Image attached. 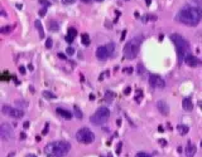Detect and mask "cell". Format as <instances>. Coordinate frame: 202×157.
Wrapping results in <instances>:
<instances>
[{
    "label": "cell",
    "mask_w": 202,
    "mask_h": 157,
    "mask_svg": "<svg viewBox=\"0 0 202 157\" xmlns=\"http://www.w3.org/2000/svg\"><path fill=\"white\" fill-rule=\"evenodd\" d=\"M176 19L179 23L185 24V25L194 27L202 20V9L198 7H191V5H188V7L182 8L178 11Z\"/></svg>",
    "instance_id": "cell-1"
},
{
    "label": "cell",
    "mask_w": 202,
    "mask_h": 157,
    "mask_svg": "<svg viewBox=\"0 0 202 157\" xmlns=\"http://www.w3.org/2000/svg\"><path fill=\"white\" fill-rule=\"evenodd\" d=\"M71 151V144L67 141H56L48 143L44 147V152L47 155H52L53 157H63Z\"/></svg>",
    "instance_id": "cell-2"
},
{
    "label": "cell",
    "mask_w": 202,
    "mask_h": 157,
    "mask_svg": "<svg viewBox=\"0 0 202 157\" xmlns=\"http://www.w3.org/2000/svg\"><path fill=\"white\" fill-rule=\"evenodd\" d=\"M170 40H172L173 44L176 45V49H177V54H178L179 62L185 60V58L187 56V52L189 49L188 41L183 38L182 35H179V34H172V35H170Z\"/></svg>",
    "instance_id": "cell-3"
},
{
    "label": "cell",
    "mask_w": 202,
    "mask_h": 157,
    "mask_svg": "<svg viewBox=\"0 0 202 157\" xmlns=\"http://www.w3.org/2000/svg\"><path fill=\"white\" fill-rule=\"evenodd\" d=\"M110 117V111L109 108L106 107H100L92 116H91L90 121L91 123L95 124V126H101V124H105L107 122V119Z\"/></svg>",
    "instance_id": "cell-4"
},
{
    "label": "cell",
    "mask_w": 202,
    "mask_h": 157,
    "mask_svg": "<svg viewBox=\"0 0 202 157\" xmlns=\"http://www.w3.org/2000/svg\"><path fill=\"white\" fill-rule=\"evenodd\" d=\"M76 140L80 142V143H83V144H90L95 141V135L94 132L83 127V128H80L77 132H76Z\"/></svg>",
    "instance_id": "cell-5"
},
{
    "label": "cell",
    "mask_w": 202,
    "mask_h": 157,
    "mask_svg": "<svg viewBox=\"0 0 202 157\" xmlns=\"http://www.w3.org/2000/svg\"><path fill=\"white\" fill-rule=\"evenodd\" d=\"M139 44H140V40L138 39H134L131 41H128L124 47V56L128 58V59H134L138 53H139Z\"/></svg>",
    "instance_id": "cell-6"
},
{
    "label": "cell",
    "mask_w": 202,
    "mask_h": 157,
    "mask_svg": "<svg viewBox=\"0 0 202 157\" xmlns=\"http://www.w3.org/2000/svg\"><path fill=\"white\" fill-rule=\"evenodd\" d=\"M2 110H3L4 114H7V116H9V117H13V118H22L24 116L23 110H19V108H13V107L7 106V104H4Z\"/></svg>",
    "instance_id": "cell-7"
},
{
    "label": "cell",
    "mask_w": 202,
    "mask_h": 157,
    "mask_svg": "<svg viewBox=\"0 0 202 157\" xmlns=\"http://www.w3.org/2000/svg\"><path fill=\"white\" fill-rule=\"evenodd\" d=\"M149 84H150L152 88L163 89L164 87H166V81L158 74H150L149 76Z\"/></svg>",
    "instance_id": "cell-8"
},
{
    "label": "cell",
    "mask_w": 202,
    "mask_h": 157,
    "mask_svg": "<svg viewBox=\"0 0 202 157\" xmlns=\"http://www.w3.org/2000/svg\"><path fill=\"white\" fill-rule=\"evenodd\" d=\"M14 136V131L10 127V124L8 123H3L0 126V137H2L3 141H8L10 138H13Z\"/></svg>",
    "instance_id": "cell-9"
},
{
    "label": "cell",
    "mask_w": 202,
    "mask_h": 157,
    "mask_svg": "<svg viewBox=\"0 0 202 157\" xmlns=\"http://www.w3.org/2000/svg\"><path fill=\"white\" fill-rule=\"evenodd\" d=\"M96 57L99 58L100 60H105L110 57V53H109V49L106 45H102V47H99L96 49Z\"/></svg>",
    "instance_id": "cell-10"
},
{
    "label": "cell",
    "mask_w": 202,
    "mask_h": 157,
    "mask_svg": "<svg viewBox=\"0 0 202 157\" xmlns=\"http://www.w3.org/2000/svg\"><path fill=\"white\" fill-rule=\"evenodd\" d=\"M157 108L162 114H164V116H167V114L169 113V106H168L167 102L163 101V99H159L157 102Z\"/></svg>",
    "instance_id": "cell-11"
},
{
    "label": "cell",
    "mask_w": 202,
    "mask_h": 157,
    "mask_svg": "<svg viewBox=\"0 0 202 157\" xmlns=\"http://www.w3.org/2000/svg\"><path fill=\"white\" fill-rule=\"evenodd\" d=\"M185 62L187 65H189V67H197V65H200V59L197 57L192 56V54H187L186 58H185Z\"/></svg>",
    "instance_id": "cell-12"
},
{
    "label": "cell",
    "mask_w": 202,
    "mask_h": 157,
    "mask_svg": "<svg viewBox=\"0 0 202 157\" xmlns=\"http://www.w3.org/2000/svg\"><path fill=\"white\" fill-rule=\"evenodd\" d=\"M196 151H197V148H196L194 144L192 142H188L187 147H186V156L187 157H193L196 155Z\"/></svg>",
    "instance_id": "cell-13"
},
{
    "label": "cell",
    "mask_w": 202,
    "mask_h": 157,
    "mask_svg": "<svg viewBox=\"0 0 202 157\" xmlns=\"http://www.w3.org/2000/svg\"><path fill=\"white\" fill-rule=\"evenodd\" d=\"M76 35H77V30H76L75 28H70V29H68V32H67L66 41H67V43H72V41L75 40Z\"/></svg>",
    "instance_id": "cell-14"
},
{
    "label": "cell",
    "mask_w": 202,
    "mask_h": 157,
    "mask_svg": "<svg viewBox=\"0 0 202 157\" xmlns=\"http://www.w3.org/2000/svg\"><path fill=\"white\" fill-rule=\"evenodd\" d=\"M56 112L59 114L61 117H63V118H67V119L72 118V112H71V111H67V110H65V108H57V110H56Z\"/></svg>",
    "instance_id": "cell-15"
},
{
    "label": "cell",
    "mask_w": 202,
    "mask_h": 157,
    "mask_svg": "<svg viewBox=\"0 0 202 157\" xmlns=\"http://www.w3.org/2000/svg\"><path fill=\"white\" fill-rule=\"evenodd\" d=\"M182 107H183V110L185 111H192L193 110V103H192V101L189 99V98H185L182 101Z\"/></svg>",
    "instance_id": "cell-16"
},
{
    "label": "cell",
    "mask_w": 202,
    "mask_h": 157,
    "mask_svg": "<svg viewBox=\"0 0 202 157\" xmlns=\"http://www.w3.org/2000/svg\"><path fill=\"white\" fill-rule=\"evenodd\" d=\"M48 28H50L51 32H58V23L56 20H51L50 23H48Z\"/></svg>",
    "instance_id": "cell-17"
},
{
    "label": "cell",
    "mask_w": 202,
    "mask_h": 157,
    "mask_svg": "<svg viewBox=\"0 0 202 157\" xmlns=\"http://www.w3.org/2000/svg\"><path fill=\"white\" fill-rule=\"evenodd\" d=\"M34 25H35V28H37V29L39 30V35H41V38H44V32H43V27H42L41 21H39V20H35Z\"/></svg>",
    "instance_id": "cell-18"
},
{
    "label": "cell",
    "mask_w": 202,
    "mask_h": 157,
    "mask_svg": "<svg viewBox=\"0 0 202 157\" xmlns=\"http://www.w3.org/2000/svg\"><path fill=\"white\" fill-rule=\"evenodd\" d=\"M177 130L179 131V133L181 135H186L187 132L189 131V128H188V126H185V124H179L178 127H177Z\"/></svg>",
    "instance_id": "cell-19"
},
{
    "label": "cell",
    "mask_w": 202,
    "mask_h": 157,
    "mask_svg": "<svg viewBox=\"0 0 202 157\" xmlns=\"http://www.w3.org/2000/svg\"><path fill=\"white\" fill-rule=\"evenodd\" d=\"M43 97L48 98V99H54V98H57V96L54 94V93H52V92H50V90H44V92H43Z\"/></svg>",
    "instance_id": "cell-20"
},
{
    "label": "cell",
    "mask_w": 202,
    "mask_h": 157,
    "mask_svg": "<svg viewBox=\"0 0 202 157\" xmlns=\"http://www.w3.org/2000/svg\"><path fill=\"white\" fill-rule=\"evenodd\" d=\"M73 110H75V111H73V112H75V116H76V118H82V116H83V114H82V112L81 111H80V108L77 107V106H75V107H73Z\"/></svg>",
    "instance_id": "cell-21"
},
{
    "label": "cell",
    "mask_w": 202,
    "mask_h": 157,
    "mask_svg": "<svg viewBox=\"0 0 202 157\" xmlns=\"http://www.w3.org/2000/svg\"><path fill=\"white\" fill-rule=\"evenodd\" d=\"M82 44H83V45H89V44H90V37H89V34H82Z\"/></svg>",
    "instance_id": "cell-22"
},
{
    "label": "cell",
    "mask_w": 202,
    "mask_h": 157,
    "mask_svg": "<svg viewBox=\"0 0 202 157\" xmlns=\"http://www.w3.org/2000/svg\"><path fill=\"white\" fill-rule=\"evenodd\" d=\"M106 47H107V49H109L110 56H113L114 52H115V44H114V43H110V44H107Z\"/></svg>",
    "instance_id": "cell-23"
},
{
    "label": "cell",
    "mask_w": 202,
    "mask_h": 157,
    "mask_svg": "<svg viewBox=\"0 0 202 157\" xmlns=\"http://www.w3.org/2000/svg\"><path fill=\"white\" fill-rule=\"evenodd\" d=\"M11 29H13L11 27H3L0 32H2L3 34H8V33H10V32H11Z\"/></svg>",
    "instance_id": "cell-24"
},
{
    "label": "cell",
    "mask_w": 202,
    "mask_h": 157,
    "mask_svg": "<svg viewBox=\"0 0 202 157\" xmlns=\"http://www.w3.org/2000/svg\"><path fill=\"white\" fill-rule=\"evenodd\" d=\"M52 45H53L52 39H51V38H48V39L46 40V48H47V49H50V48H52Z\"/></svg>",
    "instance_id": "cell-25"
},
{
    "label": "cell",
    "mask_w": 202,
    "mask_h": 157,
    "mask_svg": "<svg viewBox=\"0 0 202 157\" xmlns=\"http://www.w3.org/2000/svg\"><path fill=\"white\" fill-rule=\"evenodd\" d=\"M140 97H143V92H142L140 89H138V90H137V94H135V101H138V102H139Z\"/></svg>",
    "instance_id": "cell-26"
},
{
    "label": "cell",
    "mask_w": 202,
    "mask_h": 157,
    "mask_svg": "<svg viewBox=\"0 0 202 157\" xmlns=\"http://www.w3.org/2000/svg\"><path fill=\"white\" fill-rule=\"evenodd\" d=\"M135 157H152L149 153H146V152H138L135 155Z\"/></svg>",
    "instance_id": "cell-27"
},
{
    "label": "cell",
    "mask_w": 202,
    "mask_h": 157,
    "mask_svg": "<svg viewBox=\"0 0 202 157\" xmlns=\"http://www.w3.org/2000/svg\"><path fill=\"white\" fill-rule=\"evenodd\" d=\"M66 53L68 54V56H73V54H75V49H73V48H71V47H68L66 49Z\"/></svg>",
    "instance_id": "cell-28"
},
{
    "label": "cell",
    "mask_w": 202,
    "mask_h": 157,
    "mask_svg": "<svg viewBox=\"0 0 202 157\" xmlns=\"http://www.w3.org/2000/svg\"><path fill=\"white\" fill-rule=\"evenodd\" d=\"M76 0H62V3L63 4H66V5H71V4H73Z\"/></svg>",
    "instance_id": "cell-29"
},
{
    "label": "cell",
    "mask_w": 202,
    "mask_h": 157,
    "mask_svg": "<svg viewBox=\"0 0 202 157\" xmlns=\"http://www.w3.org/2000/svg\"><path fill=\"white\" fill-rule=\"evenodd\" d=\"M46 11H47L46 8H42V9L39 10V15H41V16H44V15H46Z\"/></svg>",
    "instance_id": "cell-30"
},
{
    "label": "cell",
    "mask_w": 202,
    "mask_h": 157,
    "mask_svg": "<svg viewBox=\"0 0 202 157\" xmlns=\"http://www.w3.org/2000/svg\"><path fill=\"white\" fill-rule=\"evenodd\" d=\"M39 3H41V4H43L44 7H48V5H50V3H48L47 0H39Z\"/></svg>",
    "instance_id": "cell-31"
},
{
    "label": "cell",
    "mask_w": 202,
    "mask_h": 157,
    "mask_svg": "<svg viewBox=\"0 0 202 157\" xmlns=\"http://www.w3.org/2000/svg\"><path fill=\"white\" fill-rule=\"evenodd\" d=\"M19 70H20V73H22V74L26 73V69H24V67H20V68H19Z\"/></svg>",
    "instance_id": "cell-32"
},
{
    "label": "cell",
    "mask_w": 202,
    "mask_h": 157,
    "mask_svg": "<svg viewBox=\"0 0 202 157\" xmlns=\"http://www.w3.org/2000/svg\"><path fill=\"white\" fill-rule=\"evenodd\" d=\"M58 57H59V58H62V59H65V58H66V57L63 56V54H61V53H58Z\"/></svg>",
    "instance_id": "cell-33"
},
{
    "label": "cell",
    "mask_w": 202,
    "mask_h": 157,
    "mask_svg": "<svg viewBox=\"0 0 202 157\" xmlns=\"http://www.w3.org/2000/svg\"><path fill=\"white\" fill-rule=\"evenodd\" d=\"M129 92H130V88H126L125 89V94H129Z\"/></svg>",
    "instance_id": "cell-34"
},
{
    "label": "cell",
    "mask_w": 202,
    "mask_h": 157,
    "mask_svg": "<svg viewBox=\"0 0 202 157\" xmlns=\"http://www.w3.org/2000/svg\"><path fill=\"white\" fill-rule=\"evenodd\" d=\"M81 1H82V3H90L91 0H81Z\"/></svg>",
    "instance_id": "cell-35"
},
{
    "label": "cell",
    "mask_w": 202,
    "mask_h": 157,
    "mask_svg": "<svg viewBox=\"0 0 202 157\" xmlns=\"http://www.w3.org/2000/svg\"><path fill=\"white\" fill-rule=\"evenodd\" d=\"M146 5H150V0H146Z\"/></svg>",
    "instance_id": "cell-36"
},
{
    "label": "cell",
    "mask_w": 202,
    "mask_h": 157,
    "mask_svg": "<svg viewBox=\"0 0 202 157\" xmlns=\"http://www.w3.org/2000/svg\"><path fill=\"white\" fill-rule=\"evenodd\" d=\"M27 157H37V156H34V155H29V156H27Z\"/></svg>",
    "instance_id": "cell-37"
},
{
    "label": "cell",
    "mask_w": 202,
    "mask_h": 157,
    "mask_svg": "<svg viewBox=\"0 0 202 157\" xmlns=\"http://www.w3.org/2000/svg\"><path fill=\"white\" fill-rule=\"evenodd\" d=\"M95 1H99V3H101V1H104V0H95Z\"/></svg>",
    "instance_id": "cell-38"
}]
</instances>
